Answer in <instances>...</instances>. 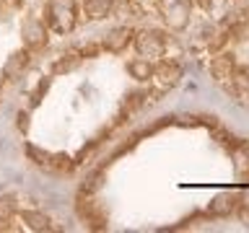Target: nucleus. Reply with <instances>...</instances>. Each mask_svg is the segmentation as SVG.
Returning a JSON list of instances; mask_svg holds the SVG:
<instances>
[{
    "mask_svg": "<svg viewBox=\"0 0 249 233\" xmlns=\"http://www.w3.org/2000/svg\"><path fill=\"white\" fill-rule=\"evenodd\" d=\"M47 21L42 18H29L26 23H23L21 34H23V44L29 47L31 52H39L42 47L47 44Z\"/></svg>",
    "mask_w": 249,
    "mask_h": 233,
    "instance_id": "nucleus-3",
    "label": "nucleus"
},
{
    "mask_svg": "<svg viewBox=\"0 0 249 233\" xmlns=\"http://www.w3.org/2000/svg\"><path fill=\"white\" fill-rule=\"evenodd\" d=\"M44 21L54 34H70L78 23V0H50Z\"/></svg>",
    "mask_w": 249,
    "mask_h": 233,
    "instance_id": "nucleus-1",
    "label": "nucleus"
},
{
    "mask_svg": "<svg viewBox=\"0 0 249 233\" xmlns=\"http://www.w3.org/2000/svg\"><path fill=\"white\" fill-rule=\"evenodd\" d=\"M0 5L3 8H18V5H23V0H0Z\"/></svg>",
    "mask_w": 249,
    "mask_h": 233,
    "instance_id": "nucleus-9",
    "label": "nucleus"
},
{
    "mask_svg": "<svg viewBox=\"0 0 249 233\" xmlns=\"http://www.w3.org/2000/svg\"><path fill=\"white\" fill-rule=\"evenodd\" d=\"M26 155L36 163V166H42L44 171H54V174H68V171H73V166H75V161H70L68 155L47 153V150H39L34 145L26 148Z\"/></svg>",
    "mask_w": 249,
    "mask_h": 233,
    "instance_id": "nucleus-2",
    "label": "nucleus"
},
{
    "mask_svg": "<svg viewBox=\"0 0 249 233\" xmlns=\"http://www.w3.org/2000/svg\"><path fill=\"white\" fill-rule=\"evenodd\" d=\"M132 34H135V31L127 29V26L114 29V31H109V34L101 39V47H104L107 52H112V54H120V52H124V47L132 44Z\"/></svg>",
    "mask_w": 249,
    "mask_h": 233,
    "instance_id": "nucleus-4",
    "label": "nucleus"
},
{
    "mask_svg": "<svg viewBox=\"0 0 249 233\" xmlns=\"http://www.w3.org/2000/svg\"><path fill=\"white\" fill-rule=\"evenodd\" d=\"M23 220L29 223V228H34V231H60L57 225H54L47 215H42V213H36V210H31V213H26L23 215Z\"/></svg>",
    "mask_w": 249,
    "mask_h": 233,
    "instance_id": "nucleus-6",
    "label": "nucleus"
},
{
    "mask_svg": "<svg viewBox=\"0 0 249 233\" xmlns=\"http://www.w3.org/2000/svg\"><path fill=\"white\" fill-rule=\"evenodd\" d=\"M16 127H18V130H26L29 127V114L26 112H18V116H16Z\"/></svg>",
    "mask_w": 249,
    "mask_h": 233,
    "instance_id": "nucleus-8",
    "label": "nucleus"
},
{
    "mask_svg": "<svg viewBox=\"0 0 249 233\" xmlns=\"http://www.w3.org/2000/svg\"><path fill=\"white\" fill-rule=\"evenodd\" d=\"M31 52L29 47H23V50H18V52H13L11 57L5 60V65H3V78H8V81H11V78H16V75H21V70L29 65V60H31Z\"/></svg>",
    "mask_w": 249,
    "mask_h": 233,
    "instance_id": "nucleus-5",
    "label": "nucleus"
},
{
    "mask_svg": "<svg viewBox=\"0 0 249 233\" xmlns=\"http://www.w3.org/2000/svg\"><path fill=\"white\" fill-rule=\"evenodd\" d=\"M16 207H18V202L13 197H0V223H11L16 215Z\"/></svg>",
    "mask_w": 249,
    "mask_h": 233,
    "instance_id": "nucleus-7",
    "label": "nucleus"
}]
</instances>
